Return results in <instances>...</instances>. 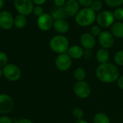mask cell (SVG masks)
<instances>
[{
  "instance_id": "d6a6232c",
  "label": "cell",
  "mask_w": 123,
  "mask_h": 123,
  "mask_svg": "<svg viewBox=\"0 0 123 123\" xmlns=\"http://www.w3.org/2000/svg\"><path fill=\"white\" fill-rule=\"evenodd\" d=\"M85 59L86 60H89L92 58V50H84V56H83Z\"/></svg>"
},
{
  "instance_id": "7a4b0ae2",
  "label": "cell",
  "mask_w": 123,
  "mask_h": 123,
  "mask_svg": "<svg viewBox=\"0 0 123 123\" xmlns=\"http://www.w3.org/2000/svg\"><path fill=\"white\" fill-rule=\"evenodd\" d=\"M75 17L76 23L81 27H89L96 21L97 14L90 7H84L79 11Z\"/></svg>"
},
{
  "instance_id": "d6986e66",
  "label": "cell",
  "mask_w": 123,
  "mask_h": 123,
  "mask_svg": "<svg viewBox=\"0 0 123 123\" xmlns=\"http://www.w3.org/2000/svg\"><path fill=\"white\" fill-rule=\"evenodd\" d=\"M50 15L53 17V20L66 19V17H67L65 13L63 7H57V6H55L52 9Z\"/></svg>"
},
{
  "instance_id": "60d3db41",
  "label": "cell",
  "mask_w": 123,
  "mask_h": 123,
  "mask_svg": "<svg viewBox=\"0 0 123 123\" xmlns=\"http://www.w3.org/2000/svg\"></svg>"
},
{
  "instance_id": "8fae6325",
  "label": "cell",
  "mask_w": 123,
  "mask_h": 123,
  "mask_svg": "<svg viewBox=\"0 0 123 123\" xmlns=\"http://www.w3.org/2000/svg\"><path fill=\"white\" fill-rule=\"evenodd\" d=\"M98 42L102 48L110 49L115 43V37L110 31H102L98 36Z\"/></svg>"
},
{
  "instance_id": "5bb4252c",
  "label": "cell",
  "mask_w": 123,
  "mask_h": 123,
  "mask_svg": "<svg viewBox=\"0 0 123 123\" xmlns=\"http://www.w3.org/2000/svg\"><path fill=\"white\" fill-rule=\"evenodd\" d=\"M63 9L67 17H75L80 10V5L77 0H66Z\"/></svg>"
},
{
  "instance_id": "e0dca14e",
  "label": "cell",
  "mask_w": 123,
  "mask_h": 123,
  "mask_svg": "<svg viewBox=\"0 0 123 123\" xmlns=\"http://www.w3.org/2000/svg\"><path fill=\"white\" fill-rule=\"evenodd\" d=\"M110 32L115 37L123 38V22L121 21H117L114 22L110 27Z\"/></svg>"
},
{
  "instance_id": "e575fe53",
  "label": "cell",
  "mask_w": 123,
  "mask_h": 123,
  "mask_svg": "<svg viewBox=\"0 0 123 123\" xmlns=\"http://www.w3.org/2000/svg\"><path fill=\"white\" fill-rule=\"evenodd\" d=\"M117 84L120 89L123 90V75L119 76V78L117 80Z\"/></svg>"
},
{
  "instance_id": "4316f807",
  "label": "cell",
  "mask_w": 123,
  "mask_h": 123,
  "mask_svg": "<svg viewBox=\"0 0 123 123\" xmlns=\"http://www.w3.org/2000/svg\"><path fill=\"white\" fill-rule=\"evenodd\" d=\"M72 115L73 117L77 120L80 119H83L84 117V111L80 107H76L75 108L73 112H72Z\"/></svg>"
},
{
  "instance_id": "ba28073f",
  "label": "cell",
  "mask_w": 123,
  "mask_h": 123,
  "mask_svg": "<svg viewBox=\"0 0 123 123\" xmlns=\"http://www.w3.org/2000/svg\"><path fill=\"white\" fill-rule=\"evenodd\" d=\"M14 107L13 99L7 94H0V114L6 115L12 111Z\"/></svg>"
},
{
  "instance_id": "484cf974",
  "label": "cell",
  "mask_w": 123,
  "mask_h": 123,
  "mask_svg": "<svg viewBox=\"0 0 123 123\" xmlns=\"http://www.w3.org/2000/svg\"><path fill=\"white\" fill-rule=\"evenodd\" d=\"M114 17L117 21H123V7H117L115 8L114 12H112Z\"/></svg>"
},
{
  "instance_id": "f1b7e54d",
  "label": "cell",
  "mask_w": 123,
  "mask_h": 123,
  "mask_svg": "<svg viewBox=\"0 0 123 123\" xmlns=\"http://www.w3.org/2000/svg\"><path fill=\"white\" fill-rule=\"evenodd\" d=\"M8 62V56L7 55L3 52L0 51V68L4 67Z\"/></svg>"
},
{
  "instance_id": "30bf717a",
  "label": "cell",
  "mask_w": 123,
  "mask_h": 123,
  "mask_svg": "<svg viewBox=\"0 0 123 123\" xmlns=\"http://www.w3.org/2000/svg\"><path fill=\"white\" fill-rule=\"evenodd\" d=\"M54 20L50 14L43 13L42 15L37 17V25L38 28L43 31H48L53 26Z\"/></svg>"
},
{
  "instance_id": "4dcf8cb0",
  "label": "cell",
  "mask_w": 123,
  "mask_h": 123,
  "mask_svg": "<svg viewBox=\"0 0 123 123\" xmlns=\"http://www.w3.org/2000/svg\"><path fill=\"white\" fill-rule=\"evenodd\" d=\"M79 5L84 7H90L94 0H77Z\"/></svg>"
},
{
  "instance_id": "9c48e42d",
  "label": "cell",
  "mask_w": 123,
  "mask_h": 123,
  "mask_svg": "<svg viewBox=\"0 0 123 123\" xmlns=\"http://www.w3.org/2000/svg\"><path fill=\"white\" fill-rule=\"evenodd\" d=\"M55 64L60 71H66L71 67L72 58L67 54V53L58 54L55 58Z\"/></svg>"
},
{
  "instance_id": "9a60e30c",
  "label": "cell",
  "mask_w": 123,
  "mask_h": 123,
  "mask_svg": "<svg viewBox=\"0 0 123 123\" xmlns=\"http://www.w3.org/2000/svg\"><path fill=\"white\" fill-rule=\"evenodd\" d=\"M84 53V49L81 45H74L72 46H70L67 51V54L72 59H75V60L81 59V58H83Z\"/></svg>"
},
{
  "instance_id": "74e56055",
  "label": "cell",
  "mask_w": 123,
  "mask_h": 123,
  "mask_svg": "<svg viewBox=\"0 0 123 123\" xmlns=\"http://www.w3.org/2000/svg\"><path fill=\"white\" fill-rule=\"evenodd\" d=\"M75 123H87V121H86L85 120H84V119H80V120H77Z\"/></svg>"
},
{
  "instance_id": "2e32d148",
  "label": "cell",
  "mask_w": 123,
  "mask_h": 123,
  "mask_svg": "<svg viewBox=\"0 0 123 123\" xmlns=\"http://www.w3.org/2000/svg\"><path fill=\"white\" fill-rule=\"evenodd\" d=\"M53 27L58 33H59L60 35H63L66 33L69 30L70 25L66 19H58L54 20Z\"/></svg>"
},
{
  "instance_id": "f35d334b",
  "label": "cell",
  "mask_w": 123,
  "mask_h": 123,
  "mask_svg": "<svg viewBox=\"0 0 123 123\" xmlns=\"http://www.w3.org/2000/svg\"><path fill=\"white\" fill-rule=\"evenodd\" d=\"M4 5V0H0V10H1Z\"/></svg>"
},
{
  "instance_id": "83f0119b",
  "label": "cell",
  "mask_w": 123,
  "mask_h": 123,
  "mask_svg": "<svg viewBox=\"0 0 123 123\" xmlns=\"http://www.w3.org/2000/svg\"><path fill=\"white\" fill-rule=\"evenodd\" d=\"M102 32V27H100L98 25H92V27H91V28H90V33L93 35V36H94V37H98L100 34H101V32Z\"/></svg>"
},
{
  "instance_id": "cb8c5ba5",
  "label": "cell",
  "mask_w": 123,
  "mask_h": 123,
  "mask_svg": "<svg viewBox=\"0 0 123 123\" xmlns=\"http://www.w3.org/2000/svg\"><path fill=\"white\" fill-rule=\"evenodd\" d=\"M114 61L117 65L120 66H123V50L117 51L115 54Z\"/></svg>"
},
{
  "instance_id": "3957f363",
  "label": "cell",
  "mask_w": 123,
  "mask_h": 123,
  "mask_svg": "<svg viewBox=\"0 0 123 123\" xmlns=\"http://www.w3.org/2000/svg\"><path fill=\"white\" fill-rule=\"evenodd\" d=\"M50 49L58 54L67 53L69 48V41L63 35H57L53 36L49 43Z\"/></svg>"
},
{
  "instance_id": "1f68e13d",
  "label": "cell",
  "mask_w": 123,
  "mask_h": 123,
  "mask_svg": "<svg viewBox=\"0 0 123 123\" xmlns=\"http://www.w3.org/2000/svg\"><path fill=\"white\" fill-rule=\"evenodd\" d=\"M0 123H14L12 120L6 116V115H2L0 117Z\"/></svg>"
},
{
  "instance_id": "5b68a950",
  "label": "cell",
  "mask_w": 123,
  "mask_h": 123,
  "mask_svg": "<svg viewBox=\"0 0 123 123\" xmlns=\"http://www.w3.org/2000/svg\"><path fill=\"white\" fill-rule=\"evenodd\" d=\"M3 76L6 79L10 81H18L22 75L20 68L15 64L7 63L4 67L2 68Z\"/></svg>"
},
{
  "instance_id": "277c9868",
  "label": "cell",
  "mask_w": 123,
  "mask_h": 123,
  "mask_svg": "<svg viewBox=\"0 0 123 123\" xmlns=\"http://www.w3.org/2000/svg\"><path fill=\"white\" fill-rule=\"evenodd\" d=\"M115 17L113 13L109 10H104L99 12L97 14L96 22L97 25L102 28L110 27L115 22Z\"/></svg>"
},
{
  "instance_id": "52a82bcc",
  "label": "cell",
  "mask_w": 123,
  "mask_h": 123,
  "mask_svg": "<svg viewBox=\"0 0 123 123\" xmlns=\"http://www.w3.org/2000/svg\"><path fill=\"white\" fill-rule=\"evenodd\" d=\"M74 92L76 97L80 99H86L91 94V87L85 81H76L74 86Z\"/></svg>"
},
{
  "instance_id": "ab89813d",
  "label": "cell",
  "mask_w": 123,
  "mask_h": 123,
  "mask_svg": "<svg viewBox=\"0 0 123 123\" xmlns=\"http://www.w3.org/2000/svg\"><path fill=\"white\" fill-rule=\"evenodd\" d=\"M3 76V70L2 68H0V78Z\"/></svg>"
},
{
  "instance_id": "d590c367",
  "label": "cell",
  "mask_w": 123,
  "mask_h": 123,
  "mask_svg": "<svg viewBox=\"0 0 123 123\" xmlns=\"http://www.w3.org/2000/svg\"><path fill=\"white\" fill-rule=\"evenodd\" d=\"M14 123H33L32 120L27 119V118H22V119H19L17 120H16Z\"/></svg>"
},
{
  "instance_id": "603a6c76",
  "label": "cell",
  "mask_w": 123,
  "mask_h": 123,
  "mask_svg": "<svg viewBox=\"0 0 123 123\" xmlns=\"http://www.w3.org/2000/svg\"><path fill=\"white\" fill-rule=\"evenodd\" d=\"M103 7V3L101 0H94L90 8L95 12H99Z\"/></svg>"
},
{
  "instance_id": "7402d4cb",
  "label": "cell",
  "mask_w": 123,
  "mask_h": 123,
  "mask_svg": "<svg viewBox=\"0 0 123 123\" xmlns=\"http://www.w3.org/2000/svg\"><path fill=\"white\" fill-rule=\"evenodd\" d=\"M74 76L76 81H83L86 79V73L84 68L82 67H78L75 69Z\"/></svg>"
},
{
  "instance_id": "44dd1931",
  "label": "cell",
  "mask_w": 123,
  "mask_h": 123,
  "mask_svg": "<svg viewBox=\"0 0 123 123\" xmlns=\"http://www.w3.org/2000/svg\"><path fill=\"white\" fill-rule=\"evenodd\" d=\"M94 123H110V119L107 115L103 112H97L93 118Z\"/></svg>"
},
{
  "instance_id": "d4e9b609",
  "label": "cell",
  "mask_w": 123,
  "mask_h": 123,
  "mask_svg": "<svg viewBox=\"0 0 123 123\" xmlns=\"http://www.w3.org/2000/svg\"><path fill=\"white\" fill-rule=\"evenodd\" d=\"M106 4L112 8H117L123 4V0H105Z\"/></svg>"
},
{
  "instance_id": "6da1fadb",
  "label": "cell",
  "mask_w": 123,
  "mask_h": 123,
  "mask_svg": "<svg viewBox=\"0 0 123 123\" xmlns=\"http://www.w3.org/2000/svg\"><path fill=\"white\" fill-rule=\"evenodd\" d=\"M96 76L102 83L111 84L117 81L120 76V71L115 65L108 62L98 66L96 69Z\"/></svg>"
},
{
  "instance_id": "7c38bea8",
  "label": "cell",
  "mask_w": 123,
  "mask_h": 123,
  "mask_svg": "<svg viewBox=\"0 0 123 123\" xmlns=\"http://www.w3.org/2000/svg\"><path fill=\"white\" fill-rule=\"evenodd\" d=\"M14 26V17L9 11L0 12V27L3 30H10Z\"/></svg>"
},
{
  "instance_id": "ffe728a7",
  "label": "cell",
  "mask_w": 123,
  "mask_h": 123,
  "mask_svg": "<svg viewBox=\"0 0 123 123\" xmlns=\"http://www.w3.org/2000/svg\"><path fill=\"white\" fill-rule=\"evenodd\" d=\"M27 24L26 16L18 14L14 17V26L17 29H22Z\"/></svg>"
},
{
  "instance_id": "4fadbf2b",
  "label": "cell",
  "mask_w": 123,
  "mask_h": 123,
  "mask_svg": "<svg viewBox=\"0 0 123 123\" xmlns=\"http://www.w3.org/2000/svg\"><path fill=\"white\" fill-rule=\"evenodd\" d=\"M81 46L84 50H92L96 45V39L90 32L83 33L79 39Z\"/></svg>"
},
{
  "instance_id": "f546056e",
  "label": "cell",
  "mask_w": 123,
  "mask_h": 123,
  "mask_svg": "<svg viewBox=\"0 0 123 123\" xmlns=\"http://www.w3.org/2000/svg\"><path fill=\"white\" fill-rule=\"evenodd\" d=\"M32 13L37 16V17H40V15H42L43 14V9L41 6L40 5H36L34 6V9H33V11H32Z\"/></svg>"
},
{
  "instance_id": "ac0fdd59",
  "label": "cell",
  "mask_w": 123,
  "mask_h": 123,
  "mask_svg": "<svg viewBox=\"0 0 123 123\" xmlns=\"http://www.w3.org/2000/svg\"><path fill=\"white\" fill-rule=\"evenodd\" d=\"M110 58V55L108 50L105 48L99 49L96 53V59L99 64L108 63Z\"/></svg>"
},
{
  "instance_id": "8d00e7d4",
  "label": "cell",
  "mask_w": 123,
  "mask_h": 123,
  "mask_svg": "<svg viewBox=\"0 0 123 123\" xmlns=\"http://www.w3.org/2000/svg\"><path fill=\"white\" fill-rule=\"evenodd\" d=\"M32 2H33L35 4L41 6L42 4H43L44 3H45V1H46L47 0H32Z\"/></svg>"
},
{
  "instance_id": "836d02e7",
  "label": "cell",
  "mask_w": 123,
  "mask_h": 123,
  "mask_svg": "<svg viewBox=\"0 0 123 123\" xmlns=\"http://www.w3.org/2000/svg\"><path fill=\"white\" fill-rule=\"evenodd\" d=\"M54 1V4L55 5V6L57 7H63L65 3H66V0H53Z\"/></svg>"
},
{
  "instance_id": "8992f818",
  "label": "cell",
  "mask_w": 123,
  "mask_h": 123,
  "mask_svg": "<svg viewBox=\"0 0 123 123\" xmlns=\"http://www.w3.org/2000/svg\"><path fill=\"white\" fill-rule=\"evenodd\" d=\"M14 5L18 14L24 16H27L32 13L35 6L32 0H14Z\"/></svg>"
}]
</instances>
